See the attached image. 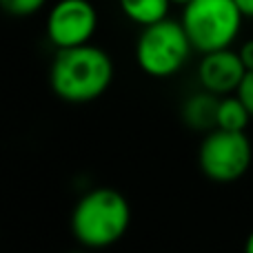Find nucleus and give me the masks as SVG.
I'll return each instance as SVG.
<instances>
[{
    "instance_id": "f257e3e1",
    "label": "nucleus",
    "mask_w": 253,
    "mask_h": 253,
    "mask_svg": "<svg viewBox=\"0 0 253 253\" xmlns=\"http://www.w3.org/2000/svg\"><path fill=\"white\" fill-rule=\"evenodd\" d=\"M114 80V62L105 49L96 44L58 49L51 62L49 83L58 98L67 102H91L109 89Z\"/></svg>"
},
{
    "instance_id": "6e6552de",
    "label": "nucleus",
    "mask_w": 253,
    "mask_h": 253,
    "mask_svg": "<svg viewBox=\"0 0 253 253\" xmlns=\"http://www.w3.org/2000/svg\"><path fill=\"white\" fill-rule=\"evenodd\" d=\"M220 98L213 91H202L193 93L191 98H187V102L182 105V120L187 123V126L196 131H213L218 126V107H220Z\"/></svg>"
},
{
    "instance_id": "7ed1b4c3",
    "label": "nucleus",
    "mask_w": 253,
    "mask_h": 253,
    "mask_svg": "<svg viewBox=\"0 0 253 253\" xmlns=\"http://www.w3.org/2000/svg\"><path fill=\"white\" fill-rule=\"evenodd\" d=\"M245 13L236 0H191L182 7V22L193 49L209 53L231 47L240 34Z\"/></svg>"
},
{
    "instance_id": "9d476101",
    "label": "nucleus",
    "mask_w": 253,
    "mask_h": 253,
    "mask_svg": "<svg viewBox=\"0 0 253 253\" xmlns=\"http://www.w3.org/2000/svg\"><path fill=\"white\" fill-rule=\"evenodd\" d=\"M253 118L247 105L240 100V96H222L218 107V126L215 129H227V131H245L249 126V120Z\"/></svg>"
},
{
    "instance_id": "dca6fc26",
    "label": "nucleus",
    "mask_w": 253,
    "mask_h": 253,
    "mask_svg": "<svg viewBox=\"0 0 253 253\" xmlns=\"http://www.w3.org/2000/svg\"><path fill=\"white\" fill-rule=\"evenodd\" d=\"M171 2H175V4H182V7H184V4H187V2H191V0H171Z\"/></svg>"
},
{
    "instance_id": "f8f14e48",
    "label": "nucleus",
    "mask_w": 253,
    "mask_h": 253,
    "mask_svg": "<svg viewBox=\"0 0 253 253\" xmlns=\"http://www.w3.org/2000/svg\"><path fill=\"white\" fill-rule=\"evenodd\" d=\"M238 96H240V100L247 105V109L251 111V116H253V69H249L245 74V78H242V83H240V87H238Z\"/></svg>"
},
{
    "instance_id": "f03ea898",
    "label": "nucleus",
    "mask_w": 253,
    "mask_h": 253,
    "mask_svg": "<svg viewBox=\"0 0 253 253\" xmlns=\"http://www.w3.org/2000/svg\"><path fill=\"white\" fill-rule=\"evenodd\" d=\"M131 224V207L116 189L100 187L84 193L71 213V231L76 240L91 249L111 247Z\"/></svg>"
},
{
    "instance_id": "423d86ee",
    "label": "nucleus",
    "mask_w": 253,
    "mask_h": 253,
    "mask_svg": "<svg viewBox=\"0 0 253 253\" xmlns=\"http://www.w3.org/2000/svg\"><path fill=\"white\" fill-rule=\"evenodd\" d=\"M98 27V13L89 0H58L47 16V38L56 49L87 44Z\"/></svg>"
},
{
    "instance_id": "1a4fd4ad",
    "label": "nucleus",
    "mask_w": 253,
    "mask_h": 253,
    "mask_svg": "<svg viewBox=\"0 0 253 253\" xmlns=\"http://www.w3.org/2000/svg\"><path fill=\"white\" fill-rule=\"evenodd\" d=\"M171 0H120V9L129 20L138 22L140 27L153 25V22L167 18Z\"/></svg>"
},
{
    "instance_id": "2eb2a0df",
    "label": "nucleus",
    "mask_w": 253,
    "mask_h": 253,
    "mask_svg": "<svg viewBox=\"0 0 253 253\" xmlns=\"http://www.w3.org/2000/svg\"><path fill=\"white\" fill-rule=\"evenodd\" d=\"M245 249L249 251V253H253V231L249 233V238H247V245H245Z\"/></svg>"
},
{
    "instance_id": "9b49d317",
    "label": "nucleus",
    "mask_w": 253,
    "mask_h": 253,
    "mask_svg": "<svg viewBox=\"0 0 253 253\" xmlns=\"http://www.w3.org/2000/svg\"><path fill=\"white\" fill-rule=\"evenodd\" d=\"M47 0H0L2 9L11 16H31V13L40 11Z\"/></svg>"
},
{
    "instance_id": "0eeeda50",
    "label": "nucleus",
    "mask_w": 253,
    "mask_h": 253,
    "mask_svg": "<svg viewBox=\"0 0 253 253\" xmlns=\"http://www.w3.org/2000/svg\"><path fill=\"white\" fill-rule=\"evenodd\" d=\"M245 74L247 67L240 53L229 47L202 53V60L198 65V78H200L202 89L213 91L218 96H229L231 91H238Z\"/></svg>"
},
{
    "instance_id": "39448f33",
    "label": "nucleus",
    "mask_w": 253,
    "mask_h": 253,
    "mask_svg": "<svg viewBox=\"0 0 253 253\" xmlns=\"http://www.w3.org/2000/svg\"><path fill=\"white\" fill-rule=\"evenodd\" d=\"M200 169L213 182H236L249 171L253 147L247 131L213 129L200 144Z\"/></svg>"
},
{
    "instance_id": "ddd939ff",
    "label": "nucleus",
    "mask_w": 253,
    "mask_h": 253,
    "mask_svg": "<svg viewBox=\"0 0 253 253\" xmlns=\"http://www.w3.org/2000/svg\"><path fill=\"white\" fill-rule=\"evenodd\" d=\"M240 58H242V62H245V67H247V71L253 69V40H247L245 44L240 47Z\"/></svg>"
},
{
    "instance_id": "20e7f679",
    "label": "nucleus",
    "mask_w": 253,
    "mask_h": 253,
    "mask_svg": "<svg viewBox=\"0 0 253 253\" xmlns=\"http://www.w3.org/2000/svg\"><path fill=\"white\" fill-rule=\"evenodd\" d=\"M191 51H196L184 31L182 22L169 16L153 25L142 27L135 42V60L144 74L153 78H169L187 65Z\"/></svg>"
},
{
    "instance_id": "4468645a",
    "label": "nucleus",
    "mask_w": 253,
    "mask_h": 253,
    "mask_svg": "<svg viewBox=\"0 0 253 253\" xmlns=\"http://www.w3.org/2000/svg\"><path fill=\"white\" fill-rule=\"evenodd\" d=\"M236 2H238V7L242 9V13H245V16L253 18V0H236Z\"/></svg>"
}]
</instances>
